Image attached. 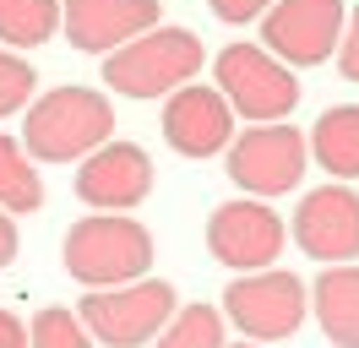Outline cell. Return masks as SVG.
<instances>
[{
	"instance_id": "24",
	"label": "cell",
	"mask_w": 359,
	"mask_h": 348,
	"mask_svg": "<svg viewBox=\"0 0 359 348\" xmlns=\"http://www.w3.org/2000/svg\"><path fill=\"white\" fill-rule=\"evenodd\" d=\"M17 261V223H11V213H0V267H11Z\"/></svg>"
},
{
	"instance_id": "18",
	"label": "cell",
	"mask_w": 359,
	"mask_h": 348,
	"mask_svg": "<svg viewBox=\"0 0 359 348\" xmlns=\"http://www.w3.org/2000/svg\"><path fill=\"white\" fill-rule=\"evenodd\" d=\"M153 343L158 348H229L224 343V310H212V304H180Z\"/></svg>"
},
{
	"instance_id": "14",
	"label": "cell",
	"mask_w": 359,
	"mask_h": 348,
	"mask_svg": "<svg viewBox=\"0 0 359 348\" xmlns=\"http://www.w3.org/2000/svg\"><path fill=\"white\" fill-rule=\"evenodd\" d=\"M311 310L337 348H359V267H327L311 288Z\"/></svg>"
},
{
	"instance_id": "7",
	"label": "cell",
	"mask_w": 359,
	"mask_h": 348,
	"mask_svg": "<svg viewBox=\"0 0 359 348\" xmlns=\"http://www.w3.org/2000/svg\"><path fill=\"white\" fill-rule=\"evenodd\" d=\"M311 163V147L294 126H256V130H240L229 142V180L250 196H289L299 185V174Z\"/></svg>"
},
{
	"instance_id": "10",
	"label": "cell",
	"mask_w": 359,
	"mask_h": 348,
	"mask_svg": "<svg viewBox=\"0 0 359 348\" xmlns=\"http://www.w3.org/2000/svg\"><path fill=\"white\" fill-rule=\"evenodd\" d=\"M163 142L180 158H212L234 142V109L224 104L218 87H175L169 104H163Z\"/></svg>"
},
{
	"instance_id": "19",
	"label": "cell",
	"mask_w": 359,
	"mask_h": 348,
	"mask_svg": "<svg viewBox=\"0 0 359 348\" xmlns=\"http://www.w3.org/2000/svg\"><path fill=\"white\" fill-rule=\"evenodd\" d=\"M27 348H93V337H88V326L76 321V310L44 304L33 316V326H27Z\"/></svg>"
},
{
	"instance_id": "25",
	"label": "cell",
	"mask_w": 359,
	"mask_h": 348,
	"mask_svg": "<svg viewBox=\"0 0 359 348\" xmlns=\"http://www.w3.org/2000/svg\"><path fill=\"white\" fill-rule=\"evenodd\" d=\"M240 348H245V343H240Z\"/></svg>"
},
{
	"instance_id": "1",
	"label": "cell",
	"mask_w": 359,
	"mask_h": 348,
	"mask_svg": "<svg viewBox=\"0 0 359 348\" xmlns=\"http://www.w3.org/2000/svg\"><path fill=\"white\" fill-rule=\"evenodd\" d=\"M114 136V109L93 87H55L27 109L22 126V152L39 163H71L88 158Z\"/></svg>"
},
{
	"instance_id": "5",
	"label": "cell",
	"mask_w": 359,
	"mask_h": 348,
	"mask_svg": "<svg viewBox=\"0 0 359 348\" xmlns=\"http://www.w3.org/2000/svg\"><path fill=\"white\" fill-rule=\"evenodd\" d=\"M212 87L224 93V104L234 114H245L256 126H278L283 114L299 104V82L289 65H278L262 44H229L212 60Z\"/></svg>"
},
{
	"instance_id": "20",
	"label": "cell",
	"mask_w": 359,
	"mask_h": 348,
	"mask_svg": "<svg viewBox=\"0 0 359 348\" xmlns=\"http://www.w3.org/2000/svg\"><path fill=\"white\" fill-rule=\"evenodd\" d=\"M33 87H39V76H33V65H27L22 55H11V49H0V120L22 109Z\"/></svg>"
},
{
	"instance_id": "21",
	"label": "cell",
	"mask_w": 359,
	"mask_h": 348,
	"mask_svg": "<svg viewBox=\"0 0 359 348\" xmlns=\"http://www.w3.org/2000/svg\"><path fill=\"white\" fill-rule=\"evenodd\" d=\"M337 71H343L348 82H359V11L343 22V39H337Z\"/></svg>"
},
{
	"instance_id": "23",
	"label": "cell",
	"mask_w": 359,
	"mask_h": 348,
	"mask_svg": "<svg viewBox=\"0 0 359 348\" xmlns=\"http://www.w3.org/2000/svg\"><path fill=\"white\" fill-rule=\"evenodd\" d=\"M0 348H27V326L11 310H0Z\"/></svg>"
},
{
	"instance_id": "3",
	"label": "cell",
	"mask_w": 359,
	"mask_h": 348,
	"mask_svg": "<svg viewBox=\"0 0 359 348\" xmlns=\"http://www.w3.org/2000/svg\"><path fill=\"white\" fill-rule=\"evenodd\" d=\"M202 71V39L185 27H147L142 39H131L126 49H114L104 60V87L126 93V98H158L175 93Z\"/></svg>"
},
{
	"instance_id": "16",
	"label": "cell",
	"mask_w": 359,
	"mask_h": 348,
	"mask_svg": "<svg viewBox=\"0 0 359 348\" xmlns=\"http://www.w3.org/2000/svg\"><path fill=\"white\" fill-rule=\"evenodd\" d=\"M60 27V0H0V44L33 49L49 44Z\"/></svg>"
},
{
	"instance_id": "13",
	"label": "cell",
	"mask_w": 359,
	"mask_h": 348,
	"mask_svg": "<svg viewBox=\"0 0 359 348\" xmlns=\"http://www.w3.org/2000/svg\"><path fill=\"white\" fill-rule=\"evenodd\" d=\"M60 27L76 49L114 55L158 27V0H60Z\"/></svg>"
},
{
	"instance_id": "4",
	"label": "cell",
	"mask_w": 359,
	"mask_h": 348,
	"mask_svg": "<svg viewBox=\"0 0 359 348\" xmlns=\"http://www.w3.org/2000/svg\"><path fill=\"white\" fill-rule=\"evenodd\" d=\"M175 310L180 300L163 278H136V283H120V288H88V300L76 304V321L88 326L93 343L142 348L169 326Z\"/></svg>"
},
{
	"instance_id": "11",
	"label": "cell",
	"mask_w": 359,
	"mask_h": 348,
	"mask_svg": "<svg viewBox=\"0 0 359 348\" xmlns=\"http://www.w3.org/2000/svg\"><path fill=\"white\" fill-rule=\"evenodd\" d=\"M294 239H299V250L316 261H343L359 256V196L348 185H321L299 201V213H294Z\"/></svg>"
},
{
	"instance_id": "2",
	"label": "cell",
	"mask_w": 359,
	"mask_h": 348,
	"mask_svg": "<svg viewBox=\"0 0 359 348\" xmlns=\"http://www.w3.org/2000/svg\"><path fill=\"white\" fill-rule=\"evenodd\" d=\"M153 267V234L136 218H82L66 234V272L88 288H120L147 278Z\"/></svg>"
},
{
	"instance_id": "12",
	"label": "cell",
	"mask_w": 359,
	"mask_h": 348,
	"mask_svg": "<svg viewBox=\"0 0 359 348\" xmlns=\"http://www.w3.org/2000/svg\"><path fill=\"white\" fill-rule=\"evenodd\" d=\"M147 191H153V158L136 142H104L76 169V196L104 213H126L136 201H147Z\"/></svg>"
},
{
	"instance_id": "9",
	"label": "cell",
	"mask_w": 359,
	"mask_h": 348,
	"mask_svg": "<svg viewBox=\"0 0 359 348\" xmlns=\"http://www.w3.org/2000/svg\"><path fill=\"white\" fill-rule=\"evenodd\" d=\"M207 250H212V261H224L234 272H267L283 256V218L250 196L224 201L207 218Z\"/></svg>"
},
{
	"instance_id": "15",
	"label": "cell",
	"mask_w": 359,
	"mask_h": 348,
	"mask_svg": "<svg viewBox=\"0 0 359 348\" xmlns=\"http://www.w3.org/2000/svg\"><path fill=\"white\" fill-rule=\"evenodd\" d=\"M311 158L337 180H359V104H337L327 109L311 130Z\"/></svg>"
},
{
	"instance_id": "22",
	"label": "cell",
	"mask_w": 359,
	"mask_h": 348,
	"mask_svg": "<svg viewBox=\"0 0 359 348\" xmlns=\"http://www.w3.org/2000/svg\"><path fill=\"white\" fill-rule=\"evenodd\" d=\"M207 6H212L218 22H256L272 11V0H207Z\"/></svg>"
},
{
	"instance_id": "8",
	"label": "cell",
	"mask_w": 359,
	"mask_h": 348,
	"mask_svg": "<svg viewBox=\"0 0 359 348\" xmlns=\"http://www.w3.org/2000/svg\"><path fill=\"white\" fill-rule=\"evenodd\" d=\"M343 0H272L262 17V49L278 65H321L343 39Z\"/></svg>"
},
{
	"instance_id": "6",
	"label": "cell",
	"mask_w": 359,
	"mask_h": 348,
	"mask_svg": "<svg viewBox=\"0 0 359 348\" xmlns=\"http://www.w3.org/2000/svg\"><path fill=\"white\" fill-rule=\"evenodd\" d=\"M305 310H311V294H305V283L294 278V272H245V278H234L224 288V321H234L245 337L256 343H278V337H294L299 321H305Z\"/></svg>"
},
{
	"instance_id": "17",
	"label": "cell",
	"mask_w": 359,
	"mask_h": 348,
	"mask_svg": "<svg viewBox=\"0 0 359 348\" xmlns=\"http://www.w3.org/2000/svg\"><path fill=\"white\" fill-rule=\"evenodd\" d=\"M44 207V180L33 174L17 136H0V213H39Z\"/></svg>"
}]
</instances>
